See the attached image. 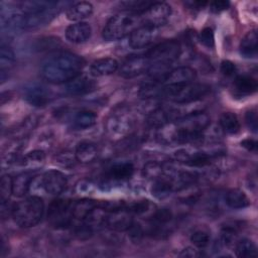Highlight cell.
<instances>
[{"label":"cell","instance_id":"obj_1","mask_svg":"<svg viewBox=\"0 0 258 258\" xmlns=\"http://www.w3.org/2000/svg\"><path fill=\"white\" fill-rule=\"evenodd\" d=\"M84 59L72 52H61L48 58L41 68V75L51 84H66L81 75Z\"/></svg>","mask_w":258,"mask_h":258},{"label":"cell","instance_id":"obj_2","mask_svg":"<svg viewBox=\"0 0 258 258\" xmlns=\"http://www.w3.org/2000/svg\"><path fill=\"white\" fill-rule=\"evenodd\" d=\"M44 204L39 197L31 196L12 206V218L21 228H30L39 223L43 216Z\"/></svg>","mask_w":258,"mask_h":258},{"label":"cell","instance_id":"obj_3","mask_svg":"<svg viewBox=\"0 0 258 258\" xmlns=\"http://www.w3.org/2000/svg\"><path fill=\"white\" fill-rule=\"evenodd\" d=\"M138 16L139 15L127 10L112 16L103 28V38L107 41H114L130 35V33L137 27Z\"/></svg>","mask_w":258,"mask_h":258},{"label":"cell","instance_id":"obj_4","mask_svg":"<svg viewBox=\"0 0 258 258\" xmlns=\"http://www.w3.org/2000/svg\"><path fill=\"white\" fill-rule=\"evenodd\" d=\"M181 47L177 40L168 39L164 40L153 48H151L145 56L149 61V66L170 67L180 55Z\"/></svg>","mask_w":258,"mask_h":258},{"label":"cell","instance_id":"obj_5","mask_svg":"<svg viewBox=\"0 0 258 258\" xmlns=\"http://www.w3.org/2000/svg\"><path fill=\"white\" fill-rule=\"evenodd\" d=\"M197 78V73L192 68L189 67H179L171 70L165 80L163 81L161 96L167 97L175 89L191 84Z\"/></svg>","mask_w":258,"mask_h":258},{"label":"cell","instance_id":"obj_6","mask_svg":"<svg viewBox=\"0 0 258 258\" xmlns=\"http://www.w3.org/2000/svg\"><path fill=\"white\" fill-rule=\"evenodd\" d=\"M73 203L70 200L57 199L50 203L47 212L49 222L57 227L64 228L72 225L73 222Z\"/></svg>","mask_w":258,"mask_h":258},{"label":"cell","instance_id":"obj_7","mask_svg":"<svg viewBox=\"0 0 258 258\" xmlns=\"http://www.w3.org/2000/svg\"><path fill=\"white\" fill-rule=\"evenodd\" d=\"M210 86L206 84H188L172 91L168 98L177 104H187L198 101L209 94Z\"/></svg>","mask_w":258,"mask_h":258},{"label":"cell","instance_id":"obj_8","mask_svg":"<svg viewBox=\"0 0 258 258\" xmlns=\"http://www.w3.org/2000/svg\"><path fill=\"white\" fill-rule=\"evenodd\" d=\"M133 216L128 206L122 204L108 212L106 226L114 231H127L133 223Z\"/></svg>","mask_w":258,"mask_h":258},{"label":"cell","instance_id":"obj_9","mask_svg":"<svg viewBox=\"0 0 258 258\" xmlns=\"http://www.w3.org/2000/svg\"><path fill=\"white\" fill-rule=\"evenodd\" d=\"M148 69L149 61L145 55L131 54L122 61L119 75L125 79H132L147 72Z\"/></svg>","mask_w":258,"mask_h":258},{"label":"cell","instance_id":"obj_10","mask_svg":"<svg viewBox=\"0 0 258 258\" xmlns=\"http://www.w3.org/2000/svg\"><path fill=\"white\" fill-rule=\"evenodd\" d=\"M158 36V28L149 24L137 26L129 35L128 43L134 49H140L151 44Z\"/></svg>","mask_w":258,"mask_h":258},{"label":"cell","instance_id":"obj_11","mask_svg":"<svg viewBox=\"0 0 258 258\" xmlns=\"http://www.w3.org/2000/svg\"><path fill=\"white\" fill-rule=\"evenodd\" d=\"M59 12V8L57 7V2L53 5L32 13L28 15H23L22 20V29H34L48 24Z\"/></svg>","mask_w":258,"mask_h":258},{"label":"cell","instance_id":"obj_12","mask_svg":"<svg viewBox=\"0 0 258 258\" xmlns=\"http://www.w3.org/2000/svg\"><path fill=\"white\" fill-rule=\"evenodd\" d=\"M142 15L143 24H149L158 28L164 25L170 18L171 7L165 2H154Z\"/></svg>","mask_w":258,"mask_h":258},{"label":"cell","instance_id":"obj_13","mask_svg":"<svg viewBox=\"0 0 258 258\" xmlns=\"http://www.w3.org/2000/svg\"><path fill=\"white\" fill-rule=\"evenodd\" d=\"M209 124L210 117L204 112H192L175 120V128L194 132H203Z\"/></svg>","mask_w":258,"mask_h":258},{"label":"cell","instance_id":"obj_14","mask_svg":"<svg viewBox=\"0 0 258 258\" xmlns=\"http://www.w3.org/2000/svg\"><path fill=\"white\" fill-rule=\"evenodd\" d=\"M23 93L26 101L36 107L45 106L50 99L49 90L44 85L38 83L28 84L24 88Z\"/></svg>","mask_w":258,"mask_h":258},{"label":"cell","instance_id":"obj_15","mask_svg":"<svg viewBox=\"0 0 258 258\" xmlns=\"http://www.w3.org/2000/svg\"><path fill=\"white\" fill-rule=\"evenodd\" d=\"M67 184V176L58 170H48L42 176V186L44 190L49 195H59L66 188Z\"/></svg>","mask_w":258,"mask_h":258},{"label":"cell","instance_id":"obj_16","mask_svg":"<svg viewBox=\"0 0 258 258\" xmlns=\"http://www.w3.org/2000/svg\"><path fill=\"white\" fill-rule=\"evenodd\" d=\"M96 89V83L85 76H78L72 81L66 83L63 92L69 96L86 95Z\"/></svg>","mask_w":258,"mask_h":258},{"label":"cell","instance_id":"obj_17","mask_svg":"<svg viewBox=\"0 0 258 258\" xmlns=\"http://www.w3.org/2000/svg\"><path fill=\"white\" fill-rule=\"evenodd\" d=\"M176 111L172 109L156 108L146 117V123L151 128H161L170 121L176 120Z\"/></svg>","mask_w":258,"mask_h":258},{"label":"cell","instance_id":"obj_18","mask_svg":"<svg viewBox=\"0 0 258 258\" xmlns=\"http://www.w3.org/2000/svg\"><path fill=\"white\" fill-rule=\"evenodd\" d=\"M92 34V28L89 23L81 21L69 25L66 29V37L74 43H82L87 41Z\"/></svg>","mask_w":258,"mask_h":258},{"label":"cell","instance_id":"obj_19","mask_svg":"<svg viewBox=\"0 0 258 258\" xmlns=\"http://www.w3.org/2000/svg\"><path fill=\"white\" fill-rule=\"evenodd\" d=\"M119 64L113 57H103L96 59L90 67V73L93 77H105L113 74L117 71Z\"/></svg>","mask_w":258,"mask_h":258},{"label":"cell","instance_id":"obj_20","mask_svg":"<svg viewBox=\"0 0 258 258\" xmlns=\"http://www.w3.org/2000/svg\"><path fill=\"white\" fill-rule=\"evenodd\" d=\"M93 5L90 2L82 1L73 4L67 10V18L71 21L81 22L82 20L90 17L93 13Z\"/></svg>","mask_w":258,"mask_h":258},{"label":"cell","instance_id":"obj_21","mask_svg":"<svg viewBox=\"0 0 258 258\" xmlns=\"http://www.w3.org/2000/svg\"><path fill=\"white\" fill-rule=\"evenodd\" d=\"M98 149L95 143L90 141H82L77 145L75 156L79 162L90 163L96 159Z\"/></svg>","mask_w":258,"mask_h":258},{"label":"cell","instance_id":"obj_22","mask_svg":"<svg viewBox=\"0 0 258 258\" xmlns=\"http://www.w3.org/2000/svg\"><path fill=\"white\" fill-rule=\"evenodd\" d=\"M258 36L256 30L249 31L240 42V53L247 58H252L257 55Z\"/></svg>","mask_w":258,"mask_h":258},{"label":"cell","instance_id":"obj_23","mask_svg":"<svg viewBox=\"0 0 258 258\" xmlns=\"http://www.w3.org/2000/svg\"><path fill=\"white\" fill-rule=\"evenodd\" d=\"M176 157L181 162L192 167H204L211 163V156L205 152H196L192 154H188L187 152L183 151V153L178 152L176 154Z\"/></svg>","mask_w":258,"mask_h":258},{"label":"cell","instance_id":"obj_24","mask_svg":"<svg viewBox=\"0 0 258 258\" xmlns=\"http://www.w3.org/2000/svg\"><path fill=\"white\" fill-rule=\"evenodd\" d=\"M99 205L96 201L90 199H83L76 203H73V218L78 221H84L89 214L97 208Z\"/></svg>","mask_w":258,"mask_h":258},{"label":"cell","instance_id":"obj_25","mask_svg":"<svg viewBox=\"0 0 258 258\" xmlns=\"http://www.w3.org/2000/svg\"><path fill=\"white\" fill-rule=\"evenodd\" d=\"M173 190L174 186L171 179L165 175L155 179L154 183L151 186L152 196L158 200L167 198Z\"/></svg>","mask_w":258,"mask_h":258},{"label":"cell","instance_id":"obj_26","mask_svg":"<svg viewBox=\"0 0 258 258\" xmlns=\"http://www.w3.org/2000/svg\"><path fill=\"white\" fill-rule=\"evenodd\" d=\"M134 173V165L130 162H122L116 163L112 165L108 171V177L116 180H125L129 179Z\"/></svg>","mask_w":258,"mask_h":258},{"label":"cell","instance_id":"obj_27","mask_svg":"<svg viewBox=\"0 0 258 258\" xmlns=\"http://www.w3.org/2000/svg\"><path fill=\"white\" fill-rule=\"evenodd\" d=\"M226 204L232 209H244L250 205V200L241 189L232 188L226 194Z\"/></svg>","mask_w":258,"mask_h":258},{"label":"cell","instance_id":"obj_28","mask_svg":"<svg viewBox=\"0 0 258 258\" xmlns=\"http://www.w3.org/2000/svg\"><path fill=\"white\" fill-rule=\"evenodd\" d=\"M32 178L33 176L29 171L16 175L13 178V195L18 198L25 196L29 190Z\"/></svg>","mask_w":258,"mask_h":258},{"label":"cell","instance_id":"obj_29","mask_svg":"<svg viewBox=\"0 0 258 258\" xmlns=\"http://www.w3.org/2000/svg\"><path fill=\"white\" fill-rule=\"evenodd\" d=\"M235 89L244 95H249L257 90V81L249 75H240L234 81Z\"/></svg>","mask_w":258,"mask_h":258},{"label":"cell","instance_id":"obj_30","mask_svg":"<svg viewBox=\"0 0 258 258\" xmlns=\"http://www.w3.org/2000/svg\"><path fill=\"white\" fill-rule=\"evenodd\" d=\"M221 128L229 134H236L240 130V122L236 114L232 112H225L221 115L219 120Z\"/></svg>","mask_w":258,"mask_h":258},{"label":"cell","instance_id":"obj_31","mask_svg":"<svg viewBox=\"0 0 258 258\" xmlns=\"http://www.w3.org/2000/svg\"><path fill=\"white\" fill-rule=\"evenodd\" d=\"M74 125L79 129H87L94 126L97 122V115L90 110L79 111L74 117Z\"/></svg>","mask_w":258,"mask_h":258},{"label":"cell","instance_id":"obj_32","mask_svg":"<svg viewBox=\"0 0 258 258\" xmlns=\"http://www.w3.org/2000/svg\"><path fill=\"white\" fill-rule=\"evenodd\" d=\"M44 160H45V154L42 150H33L28 152L18 161H20V164L24 167L35 169L40 167L43 164Z\"/></svg>","mask_w":258,"mask_h":258},{"label":"cell","instance_id":"obj_33","mask_svg":"<svg viewBox=\"0 0 258 258\" xmlns=\"http://www.w3.org/2000/svg\"><path fill=\"white\" fill-rule=\"evenodd\" d=\"M235 253L238 257H256L257 248L254 242L249 239H242L237 242Z\"/></svg>","mask_w":258,"mask_h":258},{"label":"cell","instance_id":"obj_34","mask_svg":"<svg viewBox=\"0 0 258 258\" xmlns=\"http://www.w3.org/2000/svg\"><path fill=\"white\" fill-rule=\"evenodd\" d=\"M164 171H165V166L163 164L156 162V161H150V162H147L143 166L142 173L146 178L155 180V179L163 176Z\"/></svg>","mask_w":258,"mask_h":258},{"label":"cell","instance_id":"obj_35","mask_svg":"<svg viewBox=\"0 0 258 258\" xmlns=\"http://www.w3.org/2000/svg\"><path fill=\"white\" fill-rule=\"evenodd\" d=\"M15 55L13 50L5 44L1 45L0 50V68H1V76L5 74L6 71H8L14 63Z\"/></svg>","mask_w":258,"mask_h":258},{"label":"cell","instance_id":"obj_36","mask_svg":"<svg viewBox=\"0 0 258 258\" xmlns=\"http://www.w3.org/2000/svg\"><path fill=\"white\" fill-rule=\"evenodd\" d=\"M153 1H146V0H132V1H125L121 4L127 8V11H130L137 15L144 14L148 8L153 4Z\"/></svg>","mask_w":258,"mask_h":258},{"label":"cell","instance_id":"obj_37","mask_svg":"<svg viewBox=\"0 0 258 258\" xmlns=\"http://www.w3.org/2000/svg\"><path fill=\"white\" fill-rule=\"evenodd\" d=\"M128 208L132 212L133 215L143 216V215L149 213L150 217L156 210L155 206L150 201H147V200H143V201H139V202H135L133 204H130L128 206Z\"/></svg>","mask_w":258,"mask_h":258},{"label":"cell","instance_id":"obj_38","mask_svg":"<svg viewBox=\"0 0 258 258\" xmlns=\"http://www.w3.org/2000/svg\"><path fill=\"white\" fill-rule=\"evenodd\" d=\"M211 235L205 228L196 229L190 235V242L198 248H205L210 243Z\"/></svg>","mask_w":258,"mask_h":258},{"label":"cell","instance_id":"obj_39","mask_svg":"<svg viewBox=\"0 0 258 258\" xmlns=\"http://www.w3.org/2000/svg\"><path fill=\"white\" fill-rule=\"evenodd\" d=\"M13 195V178L9 174H4L0 181V201L1 203L8 202L10 196Z\"/></svg>","mask_w":258,"mask_h":258},{"label":"cell","instance_id":"obj_40","mask_svg":"<svg viewBox=\"0 0 258 258\" xmlns=\"http://www.w3.org/2000/svg\"><path fill=\"white\" fill-rule=\"evenodd\" d=\"M58 46H60V40L58 37L48 36V37H42L38 40H36L34 44V49L37 51H47L51 49H55Z\"/></svg>","mask_w":258,"mask_h":258},{"label":"cell","instance_id":"obj_41","mask_svg":"<svg viewBox=\"0 0 258 258\" xmlns=\"http://www.w3.org/2000/svg\"><path fill=\"white\" fill-rule=\"evenodd\" d=\"M237 236V228L233 225H227L222 228L221 231V240L225 245H231Z\"/></svg>","mask_w":258,"mask_h":258},{"label":"cell","instance_id":"obj_42","mask_svg":"<svg viewBox=\"0 0 258 258\" xmlns=\"http://www.w3.org/2000/svg\"><path fill=\"white\" fill-rule=\"evenodd\" d=\"M200 41L207 46L208 48H213L215 46V36H214V31L211 27H206L204 28L200 35H199Z\"/></svg>","mask_w":258,"mask_h":258},{"label":"cell","instance_id":"obj_43","mask_svg":"<svg viewBox=\"0 0 258 258\" xmlns=\"http://www.w3.org/2000/svg\"><path fill=\"white\" fill-rule=\"evenodd\" d=\"M128 231V236L130 238V240L133 242V243H139L141 241V239L143 238L144 236V231H143V228L136 222L133 221L132 225L129 227V229L127 230Z\"/></svg>","mask_w":258,"mask_h":258},{"label":"cell","instance_id":"obj_44","mask_svg":"<svg viewBox=\"0 0 258 258\" xmlns=\"http://www.w3.org/2000/svg\"><path fill=\"white\" fill-rule=\"evenodd\" d=\"M245 120L246 123L248 125V127L254 132H257V128H258V118H257V112L256 110H250L246 113L245 116Z\"/></svg>","mask_w":258,"mask_h":258},{"label":"cell","instance_id":"obj_45","mask_svg":"<svg viewBox=\"0 0 258 258\" xmlns=\"http://www.w3.org/2000/svg\"><path fill=\"white\" fill-rule=\"evenodd\" d=\"M220 70H221V73L226 77H232L237 72V68H236L235 63L228 59H225L221 62Z\"/></svg>","mask_w":258,"mask_h":258},{"label":"cell","instance_id":"obj_46","mask_svg":"<svg viewBox=\"0 0 258 258\" xmlns=\"http://www.w3.org/2000/svg\"><path fill=\"white\" fill-rule=\"evenodd\" d=\"M229 6H230V2L225 0H218L210 3V9L213 13H220L224 10H227Z\"/></svg>","mask_w":258,"mask_h":258},{"label":"cell","instance_id":"obj_47","mask_svg":"<svg viewBox=\"0 0 258 258\" xmlns=\"http://www.w3.org/2000/svg\"><path fill=\"white\" fill-rule=\"evenodd\" d=\"M184 5L192 10H202L208 5V2L201 0H187L184 2Z\"/></svg>","mask_w":258,"mask_h":258},{"label":"cell","instance_id":"obj_48","mask_svg":"<svg viewBox=\"0 0 258 258\" xmlns=\"http://www.w3.org/2000/svg\"><path fill=\"white\" fill-rule=\"evenodd\" d=\"M241 145L246 148L248 151L251 152H256L257 151V142L254 139L251 138H246L241 141Z\"/></svg>","mask_w":258,"mask_h":258},{"label":"cell","instance_id":"obj_49","mask_svg":"<svg viewBox=\"0 0 258 258\" xmlns=\"http://www.w3.org/2000/svg\"><path fill=\"white\" fill-rule=\"evenodd\" d=\"M202 254L199 252V250H197L196 248L194 247H186L184 248L183 250H181V252L179 253V256L180 257H190V258H194V257H199L201 256Z\"/></svg>","mask_w":258,"mask_h":258}]
</instances>
